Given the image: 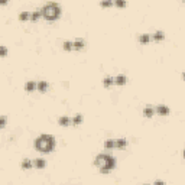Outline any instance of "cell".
I'll return each instance as SVG.
<instances>
[{"mask_svg": "<svg viewBox=\"0 0 185 185\" xmlns=\"http://www.w3.org/2000/svg\"><path fill=\"white\" fill-rule=\"evenodd\" d=\"M94 165L100 168V172H101V174L106 175L116 168V159H114V156H111L109 153H100V155L96 156Z\"/></svg>", "mask_w": 185, "mask_h": 185, "instance_id": "obj_1", "label": "cell"}, {"mask_svg": "<svg viewBox=\"0 0 185 185\" xmlns=\"http://www.w3.org/2000/svg\"><path fill=\"white\" fill-rule=\"evenodd\" d=\"M35 148L36 151L42 153H51L55 149V139L52 135H41L35 140Z\"/></svg>", "mask_w": 185, "mask_h": 185, "instance_id": "obj_2", "label": "cell"}, {"mask_svg": "<svg viewBox=\"0 0 185 185\" xmlns=\"http://www.w3.org/2000/svg\"><path fill=\"white\" fill-rule=\"evenodd\" d=\"M41 13L45 20H56L61 16V6L55 1H49L41 7Z\"/></svg>", "mask_w": 185, "mask_h": 185, "instance_id": "obj_3", "label": "cell"}, {"mask_svg": "<svg viewBox=\"0 0 185 185\" xmlns=\"http://www.w3.org/2000/svg\"><path fill=\"white\" fill-rule=\"evenodd\" d=\"M137 39H139V42H140V44L146 45V44H149V42L152 41V36H151L149 33H142V35L137 36Z\"/></svg>", "mask_w": 185, "mask_h": 185, "instance_id": "obj_4", "label": "cell"}, {"mask_svg": "<svg viewBox=\"0 0 185 185\" xmlns=\"http://www.w3.org/2000/svg\"><path fill=\"white\" fill-rule=\"evenodd\" d=\"M152 36V41H155V42H162L163 39H165V33L162 32V31H156V32L153 33V35H151Z\"/></svg>", "mask_w": 185, "mask_h": 185, "instance_id": "obj_5", "label": "cell"}, {"mask_svg": "<svg viewBox=\"0 0 185 185\" xmlns=\"http://www.w3.org/2000/svg\"><path fill=\"white\" fill-rule=\"evenodd\" d=\"M155 113H158L159 116H168L169 114V109L166 106H158V107H155Z\"/></svg>", "mask_w": 185, "mask_h": 185, "instance_id": "obj_6", "label": "cell"}, {"mask_svg": "<svg viewBox=\"0 0 185 185\" xmlns=\"http://www.w3.org/2000/svg\"><path fill=\"white\" fill-rule=\"evenodd\" d=\"M33 166H35L36 169H44L45 166H46V161L42 159V158H38V159L33 161Z\"/></svg>", "mask_w": 185, "mask_h": 185, "instance_id": "obj_7", "label": "cell"}, {"mask_svg": "<svg viewBox=\"0 0 185 185\" xmlns=\"http://www.w3.org/2000/svg\"><path fill=\"white\" fill-rule=\"evenodd\" d=\"M126 83H127V77H126V75L114 77V86H124Z\"/></svg>", "mask_w": 185, "mask_h": 185, "instance_id": "obj_8", "label": "cell"}, {"mask_svg": "<svg viewBox=\"0 0 185 185\" xmlns=\"http://www.w3.org/2000/svg\"><path fill=\"white\" fill-rule=\"evenodd\" d=\"M84 46H86V42L83 39H77L72 42V49H75V51H81Z\"/></svg>", "mask_w": 185, "mask_h": 185, "instance_id": "obj_9", "label": "cell"}, {"mask_svg": "<svg viewBox=\"0 0 185 185\" xmlns=\"http://www.w3.org/2000/svg\"><path fill=\"white\" fill-rule=\"evenodd\" d=\"M49 87V84L46 83V81H39V83H36V90L39 91V93H45L46 90Z\"/></svg>", "mask_w": 185, "mask_h": 185, "instance_id": "obj_10", "label": "cell"}, {"mask_svg": "<svg viewBox=\"0 0 185 185\" xmlns=\"http://www.w3.org/2000/svg\"><path fill=\"white\" fill-rule=\"evenodd\" d=\"M42 18V13H41V9H38V10H35L31 13V16H29V20L31 22H36L38 19H41Z\"/></svg>", "mask_w": 185, "mask_h": 185, "instance_id": "obj_11", "label": "cell"}, {"mask_svg": "<svg viewBox=\"0 0 185 185\" xmlns=\"http://www.w3.org/2000/svg\"><path fill=\"white\" fill-rule=\"evenodd\" d=\"M153 114H155V109H153V107L148 106V107H145V109H143V116H145V117L151 119V117H153Z\"/></svg>", "mask_w": 185, "mask_h": 185, "instance_id": "obj_12", "label": "cell"}, {"mask_svg": "<svg viewBox=\"0 0 185 185\" xmlns=\"http://www.w3.org/2000/svg\"><path fill=\"white\" fill-rule=\"evenodd\" d=\"M58 123H59L61 126H64V127H68V126L71 124V119H69L68 116H62V117L58 119Z\"/></svg>", "mask_w": 185, "mask_h": 185, "instance_id": "obj_13", "label": "cell"}, {"mask_svg": "<svg viewBox=\"0 0 185 185\" xmlns=\"http://www.w3.org/2000/svg\"><path fill=\"white\" fill-rule=\"evenodd\" d=\"M103 86L106 88L114 86V77H106V78H103Z\"/></svg>", "mask_w": 185, "mask_h": 185, "instance_id": "obj_14", "label": "cell"}, {"mask_svg": "<svg viewBox=\"0 0 185 185\" xmlns=\"http://www.w3.org/2000/svg\"><path fill=\"white\" fill-rule=\"evenodd\" d=\"M126 146H127V140H126V139L114 140V148H117V149H124Z\"/></svg>", "mask_w": 185, "mask_h": 185, "instance_id": "obj_15", "label": "cell"}, {"mask_svg": "<svg viewBox=\"0 0 185 185\" xmlns=\"http://www.w3.org/2000/svg\"><path fill=\"white\" fill-rule=\"evenodd\" d=\"M83 120H84V117L81 116V114H75L72 119H71V124H74V126H78V124H81L83 123Z\"/></svg>", "mask_w": 185, "mask_h": 185, "instance_id": "obj_16", "label": "cell"}, {"mask_svg": "<svg viewBox=\"0 0 185 185\" xmlns=\"http://www.w3.org/2000/svg\"><path fill=\"white\" fill-rule=\"evenodd\" d=\"M20 166H22L23 169H31V168H33V161H31V159H23L22 163H20Z\"/></svg>", "mask_w": 185, "mask_h": 185, "instance_id": "obj_17", "label": "cell"}, {"mask_svg": "<svg viewBox=\"0 0 185 185\" xmlns=\"http://www.w3.org/2000/svg\"><path fill=\"white\" fill-rule=\"evenodd\" d=\"M25 90H26L28 93H32V91H35V90H36V83H35V81H29V83H26Z\"/></svg>", "mask_w": 185, "mask_h": 185, "instance_id": "obj_18", "label": "cell"}, {"mask_svg": "<svg viewBox=\"0 0 185 185\" xmlns=\"http://www.w3.org/2000/svg\"><path fill=\"white\" fill-rule=\"evenodd\" d=\"M113 6L123 9V7H126V6H127V1H126V0H113Z\"/></svg>", "mask_w": 185, "mask_h": 185, "instance_id": "obj_19", "label": "cell"}, {"mask_svg": "<svg viewBox=\"0 0 185 185\" xmlns=\"http://www.w3.org/2000/svg\"><path fill=\"white\" fill-rule=\"evenodd\" d=\"M29 16H31L29 12H22V13H19V20H22V22L29 20Z\"/></svg>", "mask_w": 185, "mask_h": 185, "instance_id": "obj_20", "label": "cell"}, {"mask_svg": "<svg viewBox=\"0 0 185 185\" xmlns=\"http://www.w3.org/2000/svg\"><path fill=\"white\" fill-rule=\"evenodd\" d=\"M100 6H101V7H111V6H113V0H101V1H100Z\"/></svg>", "mask_w": 185, "mask_h": 185, "instance_id": "obj_21", "label": "cell"}, {"mask_svg": "<svg viewBox=\"0 0 185 185\" xmlns=\"http://www.w3.org/2000/svg\"><path fill=\"white\" fill-rule=\"evenodd\" d=\"M62 48H64V51H72V42L71 41H65L62 44Z\"/></svg>", "mask_w": 185, "mask_h": 185, "instance_id": "obj_22", "label": "cell"}, {"mask_svg": "<svg viewBox=\"0 0 185 185\" xmlns=\"http://www.w3.org/2000/svg\"><path fill=\"white\" fill-rule=\"evenodd\" d=\"M6 55H7V48L3 46V45H0V56L3 58V56H6Z\"/></svg>", "mask_w": 185, "mask_h": 185, "instance_id": "obj_23", "label": "cell"}, {"mask_svg": "<svg viewBox=\"0 0 185 185\" xmlns=\"http://www.w3.org/2000/svg\"><path fill=\"white\" fill-rule=\"evenodd\" d=\"M104 148L106 149H113L114 148V140H107L104 143Z\"/></svg>", "mask_w": 185, "mask_h": 185, "instance_id": "obj_24", "label": "cell"}, {"mask_svg": "<svg viewBox=\"0 0 185 185\" xmlns=\"http://www.w3.org/2000/svg\"><path fill=\"white\" fill-rule=\"evenodd\" d=\"M6 123H7L6 117H0V129H3V127L6 126Z\"/></svg>", "mask_w": 185, "mask_h": 185, "instance_id": "obj_25", "label": "cell"}, {"mask_svg": "<svg viewBox=\"0 0 185 185\" xmlns=\"http://www.w3.org/2000/svg\"><path fill=\"white\" fill-rule=\"evenodd\" d=\"M155 185H165V181H155Z\"/></svg>", "mask_w": 185, "mask_h": 185, "instance_id": "obj_26", "label": "cell"}, {"mask_svg": "<svg viewBox=\"0 0 185 185\" xmlns=\"http://www.w3.org/2000/svg\"><path fill=\"white\" fill-rule=\"evenodd\" d=\"M7 1H9V0H0V4H6Z\"/></svg>", "mask_w": 185, "mask_h": 185, "instance_id": "obj_27", "label": "cell"}]
</instances>
